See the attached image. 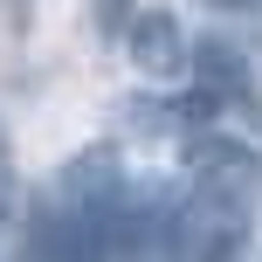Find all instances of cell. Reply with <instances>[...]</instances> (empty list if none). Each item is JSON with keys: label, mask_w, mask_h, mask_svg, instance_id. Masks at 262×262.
I'll use <instances>...</instances> for the list:
<instances>
[{"label": "cell", "mask_w": 262, "mask_h": 262, "mask_svg": "<svg viewBox=\"0 0 262 262\" xmlns=\"http://www.w3.org/2000/svg\"><path fill=\"white\" fill-rule=\"evenodd\" d=\"M207 7H214V14H255L262 0H207Z\"/></svg>", "instance_id": "8992f818"}, {"label": "cell", "mask_w": 262, "mask_h": 262, "mask_svg": "<svg viewBox=\"0 0 262 262\" xmlns=\"http://www.w3.org/2000/svg\"><path fill=\"white\" fill-rule=\"evenodd\" d=\"M124 55L131 69H145V76H186V28L172 7H138L124 21Z\"/></svg>", "instance_id": "3957f363"}, {"label": "cell", "mask_w": 262, "mask_h": 262, "mask_svg": "<svg viewBox=\"0 0 262 262\" xmlns=\"http://www.w3.org/2000/svg\"><path fill=\"white\" fill-rule=\"evenodd\" d=\"M124 172L111 166V152H90L35 200L28 214V262H104L111 214H118Z\"/></svg>", "instance_id": "6da1fadb"}, {"label": "cell", "mask_w": 262, "mask_h": 262, "mask_svg": "<svg viewBox=\"0 0 262 262\" xmlns=\"http://www.w3.org/2000/svg\"><path fill=\"white\" fill-rule=\"evenodd\" d=\"M14 214V166H7V138H0V221Z\"/></svg>", "instance_id": "5b68a950"}, {"label": "cell", "mask_w": 262, "mask_h": 262, "mask_svg": "<svg viewBox=\"0 0 262 262\" xmlns=\"http://www.w3.org/2000/svg\"><path fill=\"white\" fill-rule=\"evenodd\" d=\"M186 62H193V76H200V90H207V97H242V104L255 97L249 55H235L228 41H186Z\"/></svg>", "instance_id": "277c9868"}, {"label": "cell", "mask_w": 262, "mask_h": 262, "mask_svg": "<svg viewBox=\"0 0 262 262\" xmlns=\"http://www.w3.org/2000/svg\"><path fill=\"white\" fill-rule=\"evenodd\" d=\"M255 221L242 180H207L200 172L180 200H166L159 221V262H249Z\"/></svg>", "instance_id": "7a4b0ae2"}]
</instances>
